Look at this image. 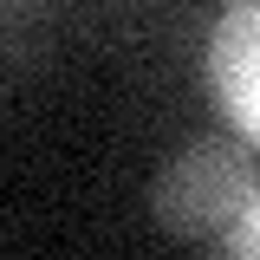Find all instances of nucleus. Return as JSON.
<instances>
[{
	"instance_id": "obj_1",
	"label": "nucleus",
	"mask_w": 260,
	"mask_h": 260,
	"mask_svg": "<svg viewBox=\"0 0 260 260\" xmlns=\"http://www.w3.org/2000/svg\"><path fill=\"white\" fill-rule=\"evenodd\" d=\"M254 189H260V176H254V156H247L241 137H195L156 176V221L182 241L221 247Z\"/></svg>"
},
{
	"instance_id": "obj_2",
	"label": "nucleus",
	"mask_w": 260,
	"mask_h": 260,
	"mask_svg": "<svg viewBox=\"0 0 260 260\" xmlns=\"http://www.w3.org/2000/svg\"><path fill=\"white\" fill-rule=\"evenodd\" d=\"M208 85L241 137L260 143V0H228L208 32Z\"/></svg>"
},
{
	"instance_id": "obj_3",
	"label": "nucleus",
	"mask_w": 260,
	"mask_h": 260,
	"mask_svg": "<svg viewBox=\"0 0 260 260\" xmlns=\"http://www.w3.org/2000/svg\"><path fill=\"white\" fill-rule=\"evenodd\" d=\"M234 260H260V189L247 195V208H241V221L228 228V241H221Z\"/></svg>"
}]
</instances>
